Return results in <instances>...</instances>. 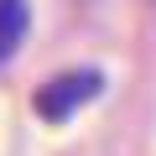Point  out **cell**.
Returning a JSON list of instances; mask_svg holds the SVG:
<instances>
[{
    "instance_id": "cell-1",
    "label": "cell",
    "mask_w": 156,
    "mask_h": 156,
    "mask_svg": "<svg viewBox=\"0 0 156 156\" xmlns=\"http://www.w3.org/2000/svg\"><path fill=\"white\" fill-rule=\"evenodd\" d=\"M104 89V78L94 73V68H73V73H57V78H47V83L37 89V115L42 120H68L78 104H89L94 94Z\"/></svg>"
},
{
    "instance_id": "cell-2",
    "label": "cell",
    "mask_w": 156,
    "mask_h": 156,
    "mask_svg": "<svg viewBox=\"0 0 156 156\" xmlns=\"http://www.w3.org/2000/svg\"><path fill=\"white\" fill-rule=\"evenodd\" d=\"M26 37V0H0V62H5Z\"/></svg>"
}]
</instances>
